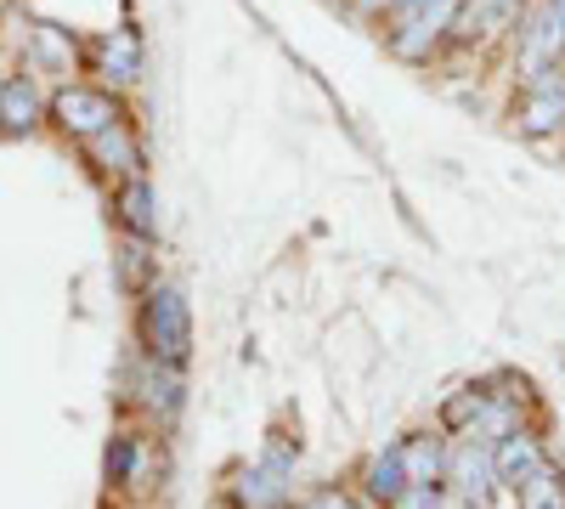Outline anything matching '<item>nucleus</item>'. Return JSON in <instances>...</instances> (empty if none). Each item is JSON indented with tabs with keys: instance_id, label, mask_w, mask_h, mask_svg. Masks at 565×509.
Instances as JSON below:
<instances>
[{
	"instance_id": "obj_1",
	"label": "nucleus",
	"mask_w": 565,
	"mask_h": 509,
	"mask_svg": "<svg viewBox=\"0 0 565 509\" xmlns=\"http://www.w3.org/2000/svg\"><path fill=\"white\" fill-rule=\"evenodd\" d=\"M458 12H463V0H396V12L380 23V40H385V52L396 63L430 68L452 45Z\"/></svg>"
},
{
	"instance_id": "obj_2",
	"label": "nucleus",
	"mask_w": 565,
	"mask_h": 509,
	"mask_svg": "<svg viewBox=\"0 0 565 509\" xmlns=\"http://www.w3.org/2000/svg\"><path fill=\"white\" fill-rule=\"evenodd\" d=\"M136 335H141V351H148V362L186 368V357H193V311H186V295H181L175 284L141 289Z\"/></svg>"
},
{
	"instance_id": "obj_3",
	"label": "nucleus",
	"mask_w": 565,
	"mask_h": 509,
	"mask_svg": "<svg viewBox=\"0 0 565 509\" xmlns=\"http://www.w3.org/2000/svg\"><path fill=\"white\" fill-rule=\"evenodd\" d=\"M559 63H565V0H526L521 23H514V40H509L514 85L537 79L543 68H559Z\"/></svg>"
},
{
	"instance_id": "obj_4",
	"label": "nucleus",
	"mask_w": 565,
	"mask_h": 509,
	"mask_svg": "<svg viewBox=\"0 0 565 509\" xmlns=\"http://www.w3.org/2000/svg\"><path fill=\"white\" fill-rule=\"evenodd\" d=\"M45 119H52L63 136H74V142H90V136H103L114 125H125V103L114 85H63L52 103H45Z\"/></svg>"
},
{
	"instance_id": "obj_5",
	"label": "nucleus",
	"mask_w": 565,
	"mask_h": 509,
	"mask_svg": "<svg viewBox=\"0 0 565 509\" xmlns=\"http://www.w3.org/2000/svg\"><path fill=\"white\" fill-rule=\"evenodd\" d=\"M509 125H514V136H526V142H548V136L565 130V63L514 85Z\"/></svg>"
},
{
	"instance_id": "obj_6",
	"label": "nucleus",
	"mask_w": 565,
	"mask_h": 509,
	"mask_svg": "<svg viewBox=\"0 0 565 509\" xmlns=\"http://www.w3.org/2000/svg\"><path fill=\"white\" fill-rule=\"evenodd\" d=\"M447 492L458 498V509H487L498 492V470H492V442L481 436H452L447 442Z\"/></svg>"
},
{
	"instance_id": "obj_7",
	"label": "nucleus",
	"mask_w": 565,
	"mask_h": 509,
	"mask_svg": "<svg viewBox=\"0 0 565 509\" xmlns=\"http://www.w3.org/2000/svg\"><path fill=\"white\" fill-rule=\"evenodd\" d=\"M521 12H526V0H463L447 52H487V45H498V40H514Z\"/></svg>"
},
{
	"instance_id": "obj_8",
	"label": "nucleus",
	"mask_w": 565,
	"mask_h": 509,
	"mask_svg": "<svg viewBox=\"0 0 565 509\" xmlns=\"http://www.w3.org/2000/svg\"><path fill=\"white\" fill-rule=\"evenodd\" d=\"M548 465V447H543V436L532 431V425H521V431H509V436H498L492 442V470H498V487H521L526 476H537Z\"/></svg>"
},
{
	"instance_id": "obj_9",
	"label": "nucleus",
	"mask_w": 565,
	"mask_h": 509,
	"mask_svg": "<svg viewBox=\"0 0 565 509\" xmlns=\"http://www.w3.org/2000/svg\"><path fill=\"white\" fill-rule=\"evenodd\" d=\"M114 221L125 226V238H141V244L159 238V199L148 188V176H125L114 188Z\"/></svg>"
},
{
	"instance_id": "obj_10",
	"label": "nucleus",
	"mask_w": 565,
	"mask_h": 509,
	"mask_svg": "<svg viewBox=\"0 0 565 509\" xmlns=\"http://www.w3.org/2000/svg\"><path fill=\"white\" fill-rule=\"evenodd\" d=\"M45 119V97L29 74H7L0 79V136H29Z\"/></svg>"
},
{
	"instance_id": "obj_11",
	"label": "nucleus",
	"mask_w": 565,
	"mask_h": 509,
	"mask_svg": "<svg viewBox=\"0 0 565 509\" xmlns=\"http://www.w3.org/2000/svg\"><path fill=\"white\" fill-rule=\"evenodd\" d=\"M97 68L108 74V85H136L148 74V52H141V34L130 23L97 40Z\"/></svg>"
},
{
	"instance_id": "obj_12",
	"label": "nucleus",
	"mask_w": 565,
	"mask_h": 509,
	"mask_svg": "<svg viewBox=\"0 0 565 509\" xmlns=\"http://www.w3.org/2000/svg\"><path fill=\"white\" fill-rule=\"evenodd\" d=\"M85 153H90V165L114 170L119 181H125V176H141V165H148V153H141V136H136V125H130V119H125V125H114V130H103V136H90Z\"/></svg>"
},
{
	"instance_id": "obj_13",
	"label": "nucleus",
	"mask_w": 565,
	"mask_h": 509,
	"mask_svg": "<svg viewBox=\"0 0 565 509\" xmlns=\"http://www.w3.org/2000/svg\"><path fill=\"white\" fill-rule=\"evenodd\" d=\"M407 487H413V481H407V465H402V442H385L380 453L367 458V470H362V498L380 503V509H391Z\"/></svg>"
},
{
	"instance_id": "obj_14",
	"label": "nucleus",
	"mask_w": 565,
	"mask_h": 509,
	"mask_svg": "<svg viewBox=\"0 0 565 509\" xmlns=\"http://www.w3.org/2000/svg\"><path fill=\"white\" fill-rule=\"evenodd\" d=\"M289 458L282 453H271L266 465H255V470H244V481H238V503L244 509H282L289 503Z\"/></svg>"
},
{
	"instance_id": "obj_15",
	"label": "nucleus",
	"mask_w": 565,
	"mask_h": 509,
	"mask_svg": "<svg viewBox=\"0 0 565 509\" xmlns=\"http://www.w3.org/2000/svg\"><path fill=\"white\" fill-rule=\"evenodd\" d=\"M141 385H148V407L170 425L175 413H181V402H186V396H181V391H186V385H181V368H170V362H148V368H141Z\"/></svg>"
},
{
	"instance_id": "obj_16",
	"label": "nucleus",
	"mask_w": 565,
	"mask_h": 509,
	"mask_svg": "<svg viewBox=\"0 0 565 509\" xmlns=\"http://www.w3.org/2000/svg\"><path fill=\"white\" fill-rule=\"evenodd\" d=\"M514 503L521 509H565V465H548L537 476H526L521 487H514Z\"/></svg>"
},
{
	"instance_id": "obj_17",
	"label": "nucleus",
	"mask_w": 565,
	"mask_h": 509,
	"mask_svg": "<svg viewBox=\"0 0 565 509\" xmlns=\"http://www.w3.org/2000/svg\"><path fill=\"white\" fill-rule=\"evenodd\" d=\"M119 284L136 289V295L159 284V266H153V255H148V244H141V238L119 244Z\"/></svg>"
},
{
	"instance_id": "obj_18",
	"label": "nucleus",
	"mask_w": 565,
	"mask_h": 509,
	"mask_svg": "<svg viewBox=\"0 0 565 509\" xmlns=\"http://www.w3.org/2000/svg\"><path fill=\"white\" fill-rule=\"evenodd\" d=\"M34 57H40V63H52L57 74H68V68H74V40L63 45V29L40 23V29H34Z\"/></svg>"
},
{
	"instance_id": "obj_19",
	"label": "nucleus",
	"mask_w": 565,
	"mask_h": 509,
	"mask_svg": "<svg viewBox=\"0 0 565 509\" xmlns=\"http://www.w3.org/2000/svg\"><path fill=\"white\" fill-rule=\"evenodd\" d=\"M136 458H141V442H136V436H114V442H108V481L125 487V481L136 476Z\"/></svg>"
},
{
	"instance_id": "obj_20",
	"label": "nucleus",
	"mask_w": 565,
	"mask_h": 509,
	"mask_svg": "<svg viewBox=\"0 0 565 509\" xmlns=\"http://www.w3.org/2000/svg\"><path fill=\"white\" fill-rule=\"evenodd\" d=\"M391 509H458V498L447 492V481H436V487H407Z\"/></svg>"
},
{
	"instance_id": "obj_21",
	"label": "nucleus",
	"mask_w": 565,
	"mask_h": 509,
	"mask_svg": "<svg viewBox=\"0 0 565 509\" xmlns=\"http://www.w3.org/2000/svg\"><path fill=\"white\" fill-rule=\"evenodd\" d=\"M306 509H373V503L362 492H351V487H317L306 498Z\"/></svg>"
},
{
	"instance_id": "obj_22",
	"label": "nucleus",
	"mask_w": 565,
	"mask_h": 509,
	"mask_svg": "<svg viewBox=\"0 0 565 509\" xmlns=\"http://www.w3.org/2000/svg\"><path fill=\"white\" fill-rule=\"evenodd\" d=\"M340 12H351V18H362V23L380 29V23L396 12V0H340Z\"/></svg>"
}]
</instances>
